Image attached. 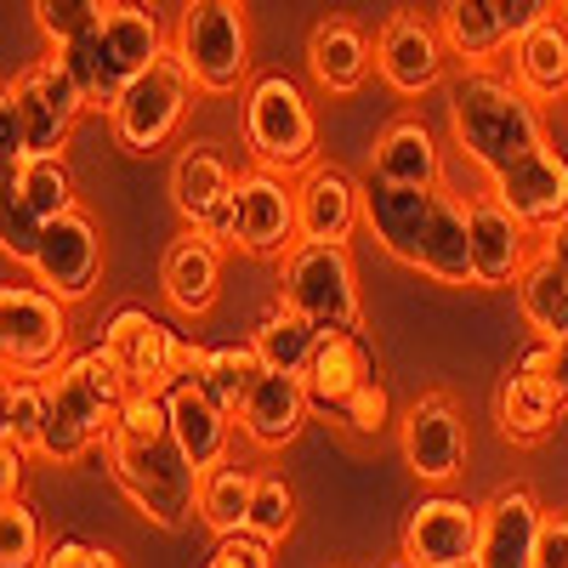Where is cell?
I'll return each instance as SVG.
<instances>
[{
	"instance_id": "cell-8",
	"label": "cell",
	"mask_w": 568,
	"mask_h": 568,
	"mask_svg": "<svg viewBox=\"0 0 568 568\" xmlns=\"http://www.w3.org/2000/svg\"><path fill=\"white\" fill-rule=\"evenodd\" d=\"M0 358H7V375L52 382L69 364V302H58L45 284H7L0 291Z\"/></svg>"
},
{
	"instance_id": "cell-7",
	"label": "cell",
	"mask_w": 568,
	"mask_h": 568,
	"mask_svg": "<svg viewBox=\"0 0 568 568\" xmlns=\"http://www.w3.org/2000/svg\"><path fill=\"white\" fill-rule=\"evenodd\" d=\"M171 52L187 63V74H194L200 91H211V98L240 91L245 74H251V29H245L240 0H187Z\"/></svg>"
},
{
	"instance_id": "cell-15",
	"label": "cell",
	"mask_w": 568,
	"mask_h": 568,
	"mask_svg": "<svg viewBox=\"0 0 568 568\" xmlns=\"http://www.w3.org/2000/svg\"><path fill=\"white\" fill-rule=\"evenodd\" d=\"M34 284H45L58 302H85L98 291V273H103V240H98V222L85 211H69L58 222H45V240L34 251Z\"/></svg>"
},
{
	"instance_id": "cell-18",
	"label": "cell",
	"mask_w": 568,
	"mask_h": 568,
	"mask_svg": "<svg viewBox=\"0 0 568 568\" xmlns=\"http://www.w3.org/2000/svg\"><path fill=\"white\" fill-rule=\"evenodd\" d=\"M398 557L415 568H444V562L478 557V506H466L455 495L415 500L404 517V535H398Z\"/></svg>"
},
{
	"instance_id": "cell-45",
	"label": "cell",
	"mask_w": 568,
	"mask_h": 568,
	"mask_svg": "<svg viewBox=\"0 0 568 568\" xmlns=\"http://www.w3.org/2000/svg\"><path fill=\"white\" fill-rule=\"evenodd\" d=\"M551 18H557V0H500V23H506L511 40L535 34V29L551 23Z\"/></svg>"
},
{
	"instance_id": "cell-24",
	"label": "cell",
	"mask_w": 568,
	"mask_h": 568,
	"mask_svg": "<svg viewBox=\"0 0 568 568\" xmlns=\"http://www.w3.org/2000/svg\"><path fill=\"white\" fill-rule=\"evenodd\" d=\"M160 291L187 318H205L216 307V291H222V245L211 240L205 227H182L176 240L165 245V256H160Z\"/></svg>"
},
{
	"instance_id": "cell-5",
	"label": "cell",
	"mask_w": 568,
	"mask_h": 568,
	"mask_svg": "<svg viewBox=\"0 0 568 568\" xmlns=\"http://www.w3.org/2000/svg\"><path fill=\"white\" fill-rule=\"evenodd\" d=\"M245 142L262 171H313L318 165V120L302 98L296 80L284 74H262L245 91Z\"/></svg>"
},
{
	"instance_id": "cell-38",
	"label": "cell",
	"mask_w": 568,
	"mask_h": 568,
	"mask_svg": "<svg viewBox=\"0 0 568 568\" xmlns=\"http://www.w3.org/2000/svg\"><path fill=\"white\" fill-rule=\"evenodd\" d=\"M103 12L109 0H34V29L52 52H69V45L103 29Z\"/></svg>"
},
{
	"instance_id": "cell-20",
	"label": "cell",
	"mask_w": 568,
	"mask_h": 568,
	"mask_svg": "<svg viewBox=\"0 0 568 568\" xmlns=\"http://www.w3.org/2000/svg\"><path fill=\"white\" fill-rule=\"evenodd\" d=\"M364 222V182L342 165H313L296 182V245H347Z\"/></svg>"
},
{
	"instance_id": "cell-44",
	"label": "cell",
	"mask_w": 568,
	"mask_h": 568,
	"mask_svg": "<svg viewBox=\"0 0 568 568\" xmlns=\"http://www.w3.org/2000/svg\"><path fill=\"white\" fill-rule=\"evenodd\" d=\"M205 568H273V546L256 535H233V540H216Z\"/></svg>"
},
{
	"instance_id": "cell-19",
	"label": "cell",
	"mask_w": 568,
	"mask_h": 568,
	"mask_svg": "<svg viewBox=\"0 0 568 568\" xmlns=\"http://www.w3.org/2000/svg\"><path fill=\"white\" fill-rule=\"evenodd\" d=\"M404 466L420 484H455L466 466V420L444 393H420L404 409Z\"/></svg>"
},
{
	"instance_id": "cell-30",
	"label": "cell",
	"mask_w": 568,
	"mask_h": 568,
	"mask_svg": "<svg viewBox=\"0 0 568 568\" xmlns=\"http://www.w3.org/2000/svg\"><path fill=\"white\" fill-rule=\"evenodd\" d=\"M369 171L387 176V182H404V187H444V154H438L433 131L420 120H393L375 136Z\"/></svg>"
},
{
	"instance_id": "cell-42",
	"label": "cell",
	"mask_w": 568,
	"mask_h": 568,
	"mask_svg": "<svg viewBox=\"0 0 568 568\" xmlns=\"http://www.w3.org/2000/svg\"><path fill=\"white\" fill-rule=\"evenodd\" d=\"M40 240H45V222L23 200H7V240H0V251H7L12 262H23V267H34Z\"/></svg>"
},
{
	"instance_id": "cell-4",
	"label": "cell",
	"mask_w": 568,
	"mask_h": 568,
	"mask_svg": "<svg viewBox=\"0 0 568 568\" xmlns=\"http://www.w3.org/2000/svg\"><path fill=\"white\" fill-rule=\"evenodd\" d=\"M103 460H109V478L120 484V495L149 517L154 529L176 535V529H187V517H200L194 511L200 471L171 433L165 438H131L114 426L109 444H103Z\"/></svg>"
},
{
	"instance_id": "cell-21",
	"label": "cell",
	"mask_w": 568,
	"mask_h": 568,
	"mask_svg": "<svg viewBox=\"0 0 568 568\" xmlns=\"http://www.w3.org/2000/svg\"><path fill=\"white\" fill-rule=\"evenodd\" d=\"M540 529H546V506L524 484L489 495L478 506V568H535Z\"/></svg>"
},
{
	"instance_id": "cell-13",
	"label": "cell",
	"mask_w": 568,
	"mask_h": 568,
	"mask_svg": "<svg viewBox=\"0 0 568 568\" xmlns=\"http://www.w3.org/2000/svg\"><path fill=\"white\" fill-rule=\"evenodd\" d=\"M433 200H438V187H404V182H387L375 171L364 182V227H369V240L382 245L393 262L415 267V273H420V256H426V233H433Z\"/></svg>"
},
{
	"instance_id": "cell-11",
	"label": "cell",
	"mask_w": 568,
	"mask_h": 568,
	"mask_svg": "<svg viewBox=\"0 0 568 568\" xmlns=\"http://www.w3.org/2000/svg\"><path fill=\"white\" fill-rule=\"evenodd\" d=\"M98 347L120 364L131 393H171L182 382V347L187 342L176 336L165 318H154L149 307H120L103 324V342Z\"/></svg>"
},
{
	"instance_id": "cell-25",
	"label": "cell",
	"mask_w": 568,
	"mask_h": 568,
	"mask_svg": "<svg viewBox=\"0 0 568 568\" xmlns=\"http://www.w3.org/2000/svg\"><path fill=\"white\" fill-rule=\"evenodd\" d=\"M313 415V398L302 387V375H278L267 369L262 382L251 387V398L240 404V433L256 444V449H284L302 438V426Z\"/></svg>"
},
{
	"instance_id": "cell-22",
	"label": "cell",
	"mask_w": 568,
	"mask_h": 568,
	"mask_svg": "<svg viewBox=\"0 0 568 568\" xmlns=\"http://www.w3.org/2000/svg\"><path fill=\"white\" fill-rule=\"evenodd\" d=\"M466 222H471V278L484 291H500V284H517L524 267L535 262V233L517 222L495 194H478L466 205Z\"/></svg>"
},
{
	"instance_id": "cell-48",
	"label": "cell",
	"mask_w": 568,
	"mask_h": 568,
	"mask_svg": "<svg viewBox=\"0 0 568 568\" xmlns=\"http://www.w3.org/2000/svg\"><path fill=\"white\" fill-rule=\"evenodd\" d=\"M535 568H568V517L546 511V529H540V551Z\"/></svg>"
},
{
	"instance_id": "cell-33",
	"label": "cell",
	"mask_w": 568,
	"mask_h": 568,
	"mask_svg": "<svg viewBox=\"0 0 568 568\" xmlns=\"http://www.w3.org/2000/svg\"><path fill=\"white\" fill-rule=\"evenodd\" d=\"M251 506H256V478L233 460H216L211 471H200V495H194V511L200 524L216 535V540H233V535H251Z\"/></svg>"
},
{
	"instance_id": "cell-31",
	"label": "cell",
	"mask_w": 568,
	"mask_h": 568,
	"mask_svg": "<svg viewBox=\"0 0 568 568\" xmlns=\"http://www.w3.org/2000/svg\"><path fill=\"white\" fill-rule=\"evenodd\" d=\"M511 80L529 91L535 103H562L568 98V23L551 18L535 34L511 40Z\"/></svg>"
},
{
	"instance_id": "cell-16",
	"label": "cell",
	"mask_w": 568,
	"mask_h": 568,
	"mask_svg": "<svg viewBox=\"0 0 568 568\" xmlns=\"http://www.w3.org/2000/svg\"><path fill=\"white\" fill-rule=\"evenodd\" d=\"M233 187H240V176H233L227 154L216 149V142H187V149L176 154L171 165V205L187 227H205L216 245H227V205H233Z\"/></svg>"
},
{
	"instance_id": "cell-27",
	"label": "cell",
	"mask_w": 568,
	"mask_h": 568,
	"mask_svg": "<svg viewBox=\"0 0 568 568\" xmlns=\"http://www.w3.org/2000/svg\"><path fill=\"white\" fill-rule=\"evenodd\" d=\"M562 409H568V398L546 382V375H535V369H524V364H506L495 415H500V433H506L511 444H540V438H551V426H557Z\"/></svg>"
},
{
	"instance_id": "cell-53",
	"label": "cell",
	"mask_w": 568,
	"mask_h": 568,
	"mask_svg": "<svg viewBox=\"0 0 568 568\" xmlns=\"http://www.w3.org/2000/svg\"><path fill=\"white\" fill-rule=\"evenodd\" d=\"M393 568H415V562H404V557H398V562H393Z\"/></svg>"
},
{
	"instance_id": "cell-40",
	"label": "cell",
	"mask_w": 568,
	"mask_h": 568,
	"mask_svg": "<svg viewBox=\"0 0 568 568\" xmlns=\"http://www.w3.org/2000/svg\"><path fill=\"white\" fill-rule=\"evenodd\" d=\"M45 409H52V393L34 375H7V420L0 433H12L18 444H29L40 455V438H45Z\"/></svg>"
},
{
	"instance_id": "cell-29",
	"label": "cell",
	"mask_w": 568,
	"mask_h": 568,
	"mask_svg": "<svg viewBox=\"0 0 568 568\" xmlns=\"http://www.w3.org/2000/svg\"><path fill=\"white\" fill-rule=\"evenodd\" d=\"M267 375L262 353L245 342V347H182V382H194L205 398H216L222 409L240 415V404L251 398V387Z\"/></svg>"
},
{
	"instance_id": "cell-52",
	"label": "cell",
	"mask_w": 568,
	"mask_h": 568,
	"mask_svg": "<svg viewBox=\"0 0 568 568\" xmlns=\"http://www.w3.org/2000/svg\"><path fill=\"white\" fill-rule=\"evenodd\" d=\"M444 568H478V557H466V562H444Z\"/></svg>"
},
{
	"instance_id": "cell-12",
	"label": "cell",
	"mask_w": 568,
	"mask_h": 568,
	"mask_svg": "<svg viewBox=\"0 0 568 568\" xmlns=\"http://www.w3.org/2000/svg\"><path fill=\"white\" fill-rule=\"evenodd\" d=\"M444 29L438 18H420V12H393L382 29H375V74H382L398 98H426V91L444 85Z\"/></svg>"
},
{
	"instance_id": "cell-2",
	"label": "cell",
	"mask_w": 568,
	"mask_h": 568,
	"mask_svg": "<svg viewBox=\"0 0 568 568\" xmlns=\"http://www.w3.org/2000/svg\"><path fill=\"white\" fill-rule=\"evenodd\" d=\"M45 393H52V409H45V438H40V455L45 460H80L85 449H103L114 420L131 398V382L120 375V364L103 353V347H85L74 353L52 382H45Z\"/></svg>"
},
{
	"instance_id": "cell-10",
	"label": "cell",
	"mask_w": 568,
	"mask_h": 568,
	"mask_svg": "<svg viewBox=\"0 0 568 568\" xmlns=\"http://www.w3.org/2000/svg\"><path fill=\"white\" fill-rule=\"evenodd\" d=\"M7 103L23 114V131H29V154H63V142L74 131V120L91 109L85 91L74 80V69L52 52L29 63L18 80H7Z\"/></svg>"
},
{
	"instance_id": "cell-51",
	"label": "cell",
	"mask_w": 568,
	"mask_h": 568,
	"mask_svg": "<svg viewBox=\"0 0 568 568\" xmlns=\"http://www.w3.org/2000/svg\"><path fill=\"white\" fill-rule=\"evenodd\" d=\"M98 568H120V557H114V551L103 546V551H98Z\"/></svg>"
},
{
	"instance_id": "cell-35",
	"label": "cell",
	"mask_w": 568,
	"mask_h": 568,
	"mask_svg": "<svg viewBox=\"0 0 568 568\" xmlns=\"http://www.w3.org/2000/svg\"><path fill=\"white\" fill-rule=\"evenodd\" d=\"M7 200H23L40 222H58L74 205V176H69V160L63 154H29L23 165L7 171Z\"/></svg>"
},
{
	"instance_id": "cell-36",
	"label": "cell",
	"mask_w": 568,
	"mask_h": 568,
	"mask_svg": "<svg viewBox=\"0 0 568 568\" xmlns=\"http://www.w3.org/2000/svg\"><path fill=\"white\" fill-rule=\"evenodd\" d=\"M318 342H324V329H318V324H307L302 313H291L284 302L256 324V336H251V347L262 353V364H267V369H278V375H302Z\"/></svg>"
},
{
	"instance_id": "cell-54",
	"label": "cell",
	"mask_w": 568,
	"mask_h": 568,
	"mask_svg": "<svg viewBox=\"0 0 568 568\" xmlns=\"http://www.w3.org/2000/svg\"><path fill=\"white\" fill-rule=\"evenodd\" d=\"M557 7H562V12H568V0H557Z\"/></svg>"
},
{
	"instance_id": "cell-14",
	"label": "cell",
	"mask_w": 568,
	"mask_h": 568,
	"mask_svg": "<svg viewBox=\"0 0 568 568\" xmlns=\"http://www.w3.org/2000/svg\"><path fill=\"white\" fill-rule=\"evenodd\" d=\"M489 194L524 222L529 233H546L568 216V154L546 136L535 154H524L517 165H506L500 176H489Z\"/></svg>"
},
{
	"instance_id": "cell-28",
	"label": "cell",
	"mask_w": 568,
	"mask_h": 568,
	"mask_svg": "<svg viewBox=\"0 0 568 568\" xmlns=\"http://www.w3.org/2000/svg\"><path fill=\"white\" fill-rule=\"evenodd\" d=\"M165 398H171V438L182 444L187 460H194V471H211L216 460H227L233 409H222L216 398H205L194 382H176Z\"/></svg>"
},
{
	"instance_id": "cell-32",
	"label": "cell",
	"mask_w": 568,
	"mask_h": 568,
	"mask_svg": "<svg viewBox=\"0 0 568 568\" xmlns=\"http://www.w3.org/2000/svg\"><path fill=\"white\" fill-rule=\"evenodd\" d=\"M438 29H444L449 58H460L466 69H484L489 58H500L511 45V34L500 23V0H444Z\"/></svg>"
},
{
	"instance_id": "cell-39",
	"label": "cell",
	"mask_w": 568,
	"mask_h": 568,
	"mask_svg": "<svg viewBox=\"0 0 568 568\" xmlns=\"http://www.w3.org/2000/svg\"><path fill=\"white\" fill-rule=\"evenodd\" d=\"M45 529L29 500H0V568H40Z\"/></svg>"
},
{
	"instance_id": "cell-34",
	"label": "cell",
	"mask_w": 568,
	"mask_h": 568,
	"mask_svg": "<svg viewBox=\"0 0 568 568\" xmlns=\"http://www.w3.org/2000/svg\"><path fill=\"white\" fill-rule=\"evenodd\" d=\"M420 273L433 284H478L471 278V222L449 187H438V200H433V233H426Z\"/></svg>"
},
{
	"instance_id": "cell-41",
	"label": "cell",
	"mask_w": 568,
	"mask_h": 568,
	"mask_svg": "<svg viewBox=\"0 0 568 568\" xmlns=\"http://www.w3.org/2000/svg\"><path fill=\"white\" fill-rule=\"evenodd\" d=\"M296 529V489L278 478V471H267V478H256V506H251V535L278 546L284 535Z\"/></svg>"
},
{
	"instance_id": "cell-17",
	"label": "cell",
	"mask_w": 568,
	"mask_h": 568,
	"mask_svg": "<svg viewBox=\"0 0 568 568\" xmlns=\"http://www.w3.org/2000/svg\"><path fill=\"white\" fill-rule=\"evenodd\" d=\"M233 245L251 256H284L296 245V187L278 171H245L233 187Z\"/></svg>"
},
{
	"instance_id": "cell-46",
	"label": "cell",
	"mask_w": 568,
	"mask_h": 568,
	"mask_svg": "<svg viewBox=\"0 0 568 568\" xmlns=\"http://www.w3.org/2000/svg\"><path fill=\"white\" fill-rule=\"evenodd\" d=\"M34 449L29 444H18L12 433H0V500H18V489H23V460H29Z\"/></svg>"
},
{
	"instance_id": "cell-43",
	"label": "cell",
	"mask_w": 568,
	"mask_h": 568,
	"mask_svg": "<svg viewBox=\"0 0 568 568\" xmlns=\"http://www.w3.org/2000/svg\"><path fill=\"white\" fill-rule=\"evenodd\" d=\"M387 415H393V404H387V387L382 382H369L353 404H347V415H342V426L353 438H382V426H387Z\"/></svg>"
},
{
	"instance_id": "cell-3",
	"label": "cell",
	"mask_w": 568,
	"mask_h": 568,
	"mask_svg": "<svg viewBox=\"0 0 568 568\" xmlns=\"http://www.w3.org/2000/svg\"><path fill=\"white\" fill-rule=\"evenodd\" d=\"M165 52H171V45H165V29H160L149 0H109L103 29L85 34L80 45H69V52H58V58L74 69L85 103L109 114L120 103V91L149 74Z\"/></svg>"
},
{
	"instance_id": "cell-37",
	"label": "cell",
	"mask_w": 568,
	"mask_h": 568,
	"mask_svg": "<svg viewBox=\"0 0 568 568\" xmlns=\"http://www.w3.org/2000/svg\"><path fill=\"white\" fill-rule=\"evenodd\" d=\"M517 291V313H524V324L535 329V336H557V329L568 324V273L557 262H546L535 251V262L524 267V278L511 284Z\"/></svg>"
},
{
	"instance_id": "cell-50",
	"label": "cell",
	"mask_w": 568,
	"mask_h": 568,
	"mask_svg": "<svg viewBox=\"0 0 568 568\" xmlns=\"http://www.w3.org/2000/svg\"><path fill=\"white\" fill-rule=\"evenodd\" d=\"M540 256H546V262H557V267L568 273V216H562L557 227H546V233H540Z\"/></svg>"
},
{
	"instance_id": "cell-23",
	"label": "cell",
	"mask_w": 568,
	"mask_h": 568,
	"mask_svg": "<svg viewBox=\"0 0 568 568\" xmlns=\"http://www.w3.org/2000/svg\"><path fill=\"white\" fill-rule=\"evenodd\" d=\"M369 382H375V358H369V347H364L358 329H336V336H324V342L313 347L307 369H302V387H307V398H313V415H324V420H342L347 404H353Z\"/></svg>"
},
{
	"instance_id": "cell-26",
	"label": "cell",
	"mask_w": 568,
	"mask_h": 568,
	"mask_svg": "<svg viewBox=\"0 0 568 568\" xmlns=\"http://www.w3.org/2000/svg\"><path fill=\"white\" fill-rule=\"evenodd\" d=\"M375 69V40L353 18H324L307 34V74L329 91V98H353Z\"/></svg>"
},
{
	"instance_id": "cell-47",
	"label": "cell",
	"mask_w": 568,
	"mask_h": 568,
	"mask_svg": "<svg viewBox=\"0 0 568 568\" xmlns=\"http://www.w3.org/2000/svg\"><path fill=\"white\" fill-rule=\"evenodd\" d=\"M98 551L103 546H91L80 535H58V546H45V562L40 568H98Z\"/></svg>"
},
{
	"instance_id": "cell-1",
	"label": "cell",
	"mask_w": 568,
	"mask_h": 568,
	"mask_svg": "<svg viewBox=\"0 0 568 568\" xmlns=\"http://www.w3.org/2000/svg\"><path fill=\"white\" fill-rule=\"evenodd\" d=\"M449 136L466 154V165L500 176L506 165H517L546 142V114L529 91H517V80L495 69H466L449 85Z\"/></svg>"
},
{
	"instance_id": "cell-49",
	"label": "cell",
	"mask_w": 568,
	"mask_h": 568,
	"mask_svg": "<svg viewBox=\"0 0 568 568\" xmlns=\"http://www.w3.org/2000/svg\"><path fill=\"white\" fill-rule=\"evenodd\" d=\"M0 136H7V171L29 160V131H23V114L0 98Z\"/></svg>"
},
{
	"instance_id": "cell-9",
	"label": "cell",
	"mask_w": 568,
	"mask_h": 568,
	"mask_svg": "<svg viewBox=\"0 0 568 568\" xmlns=\"http://www.w3.org/2000/svg\"><path fill=\"white\" fill-rule=\"evenodd\" d=\"M194 91H200V80L187 74V63L176 52H165L142 80H131L120 91V103L109 109L114 142L125 154H160L176 136V125L187 120V109H194Z\"/></svg>"
},
{
	"instance_id": "cell-6",
	"label": "cell",
	"mask_w": 568,
	"mask_h": 568,
	"mask_svg": "<svg viewBox=\"0 0 568 568\" xmlns=\"http://www.w3.org/2000/svg\"><path fill=\"white\" fill-rule=\"evenodd\" d=\"M278 302L318 324L324 336L336 329H358V273L347 245H291L278 256Z\"/></svg>"
}]
</instances>
